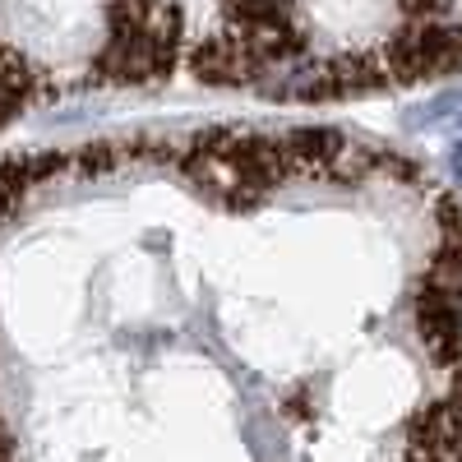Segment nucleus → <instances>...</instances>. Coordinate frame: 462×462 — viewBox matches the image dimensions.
Returning a JSON list of instances; mask_svg holds the SVG:
<instances>
[]
</instances>
